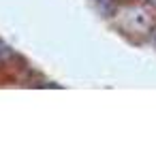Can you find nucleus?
<instances>
[{
    "mask_svg": "<svg viewBox=\"0 0 156 160\" xmlns=\"http://www.w3.org/2000/svg\"><path fill=\"white\" fill-rule=\"evenodd\" d=\"M148 45H150V47H154V49H156V30L152 32V37H150V43H148Z\"/></svg>",
    "mask_w": 156,
    "mask_h": 160,
    "instance_id": "f03ea898",
    "label": "nucleus"
},
{
    "mask_svg": "<svg viewBox=\"0 0 156 160\" xmlns=\"http://www.w3.org/2000/svg\"><path fill=\"white\" fill-rule=\"evenodd\" d=\"M105 19L133 45H148L156 30V9L145 0H116Z\"/></svg>",
    "mask_w": 156,
    "mask_h": 160,
    "instance_id": "f257e3e1",
    "label": "nucleus"
},
{
    "mask_svg": "<svg viewBox=\"0 0 156 160\" xmlns=\"http://www.w3.org/2000/svg\"><path fill=\"white\" fill-rule=\"evenodd\" d=\"M145 2H148V4H150L152 9H156V0H145Z\"/></svg>",
    "mask_w": 156,
    "mask_h": 160,
    "instance_id": "7ed1b4c3",
    "label": "nucleus"
}]
</instances>
